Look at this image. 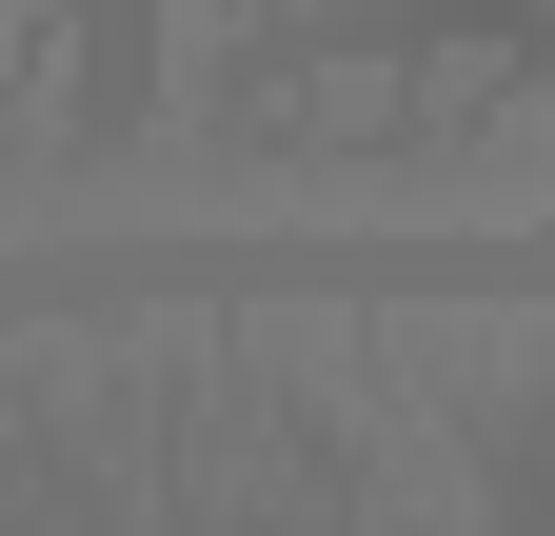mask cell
<instances>
[{
    "label": "cell",
    "mask_w": 555,
    "mask_h": 536,
    "mask_svg": "<svg viewBox=\"0 0 555 536\" xmlns=\"http://www.w3.org/2000/svg\"><path fill=\"white\" fill-rule=\"evenodd\" d=\"M516 21H555V0H516Z\"/></svg>",
    "instance_id": "1"
}]
</instances>
